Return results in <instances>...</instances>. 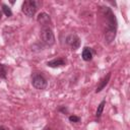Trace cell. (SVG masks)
Here are the masks:
<instances>
[{"instance_id": "obj_1", "label": "cell", "mask_w": 130, "mask_h": 130, "mask_svg": "<svg viewBox=\"0 0 130 130\" xmlns=\"http://www.w3.org/2000/svg\"><path fill=\"white\" fill-rule=\"evenodd\" d=\"M103 15L106 18V22H107V24H106L107 30L105 32V38L108 43H111L115 39L116 28H117V20H116L114 13L112 12V10L109 7H103Z\"/></svg>"}, {"instance_id": "obj_2", "label": "cell", "mask_w": 130, "mask_h": 130, "mask_svg": "<svg viewBox=\"0 0 130 130\" xmlns=\"http://www.w3.org/2000/svg\"><path fill=\"white\" fill-rule=\"evenodd\" d=\"M41 38L43 43L46 46H53L55 43V36L51 27L49 26H43L41 29Z\"/></svg>"}, {"instance_id": "obj_3", "label": "cell", "mask_w": 130, "mask_h": 130, "mask_svg": "<svg viewBox=\"0 0 130 130\" xmlns=\"http://www.w3.org/2000/svg\"><path fill=\"white\" fill-rule=\"evenodd\" d=\"M39 2L37 1H34V0H26L22 3V6H21V10L22 12L26 15V16H34L37 12V9H38V6H39Z\"/></svg>"}, {"instance_id": "obj_4", "label": "cell", "mask_w": 130, "mask_h": 130, "mask_svg": "<svg viewBox=\"0 0 130 130\" xmlns=\"http://www.w3.org/2000/svg\"><path fill=\"white\" fill-rule=\"evenodd\" d=\"M31 84L37 89H45L47 87V80L42 74L35 73L31 75Z\"/></svg>"}, {"instance_id": "obj_5", "label": "cell", "mask_w": 130, "mask_h": 130, "mask_svg": "<svg viewBox=\"0 0 130 130\" xmlns=\"http://www.w3.org/2000/svg\"><path fill=\"white\" fill-rule=\"evenodd\" d=\"M66 43L72 48V50H76L80 46V40H79L78 36L75 34H70L69 36H67Z\"/></svg>"}, {"instance_id": "obj_6", "label": "cell", "mask_w": 130, "mask_h": 130, "mask_svg": "<svg viewBox=\"0 0 130 130\" xmlns=\"http://www.w3.org/2000/svg\"><path fill=\"white\" fill-rule=\"evenodd\" d=\"M37 20L40 24H42V27L43 26H49L48 24L51 23V18H50V15L45 13V12H41L38 17H37Z\"/></svg>"}, {"instance_id": "obj_7", "label": "cell", "mask_w": 130, "mask_h": 130, "mask_svg": "<svg viewBox=\"0 0 130 130\" xmlns=\"http://www.w3.org/2000/svg\"><path fill=\"white\" fill-rule=\"evenodd\" d=\"M66 64V60L64 58H57V59H54V60H51L47 63V65L49 67H53V68H56V67H61V66H64Z\"/></svg>"}, {"instance_id": "obj_8", "label": "cell", "mask_w": 130, "mask_h": 130, "mask_svg": "<svg viewBox=\"0 0 130 130\" xmlns=\"http://www.w3.org/2000/svg\"><path fill=\"white\" fill-rule=\"evenodd\" d=\"M110 78H111V72H109L100 82H99V85L96 86V89H95V92H100L102 89H104V87L108 84V82L110 81Z\"/></svg>"}, {"instance_id": "obj_9", "label": "cell", "mask_w": 130, "mask_h": 130, "mask_svg": "<svg viewBox=\"0 0 130 130\" xmlns=\"http://www.w3.org/2000/svg\"><path fill=\"white\" fill-rule=\"evenodd\" d=\"M91 58H92V52H91V50L89 48L85 47L83 49V51H82V59L84 61H90Z\"/></svg>"}, {"instance_id": "obj_10", "label": "cell", "mask_w": 130, "mask_h": 130, "mask_svg": "<svg viewBox=\"0 0 130 130\" xmlns=\"http://www.w3.org/2000/svg\"><path fill=\"white\" fill-rule=\"evenodd\" d=\"M105 105H106V101H102L101 104L98 106V109H96V112H95V116L96 117H100L104 111V108H105Z\"/></svg>"}, {"instance_id": "obj_11", "label": "cell", "mask_w": 130, "mask_h": 130, "mask_svg": "<svg viewBox=\"0 0 130 130\" xmlns=\"http://www.w3.org/2000/svg\"><path fill=\"white\" fill-rule=\"evenodd\" d=\"M2 10H3V12H4V14L6 15V16H11L12 15V11H11V9L6 5V4H2Z\"/></svg>"}, {"instance_id": "obj_12", "label": "cell", "mask_w": 130, "mask_h": 130, "mask_svg": "<svg viewBox=\"0 0 130 130\" xmlns=\"http://www.w3.org/2000/svg\"><path fill=\"white\" fill-rule=\"evenodd\" d=\"M6 74H7V68L5 65L0 64V77L1 78H6Z\"/></svg>"}, {"instance_id": "obj_13", "label": "cell", "mask_w": 130, "mask_h": 130, "mask_svg": "<svg viewBox=\"0 0 130 130\" xmlns=\"http://www.w3.org/2000/svg\"><path fill=\"white\" fill-rule=\"evenodd\" d=\"M69 121L72 122V123H78L80 121V118L77 117V116H69Z\"/></svg>"}, {"instance_id": "obj_14", "label": "cell", "mask_w": 130, "mask_h": 130, "mask_svg": "<svg viewBox=\"0 0 130 130\" xmlns=\"http://www.w3.org/2000/svg\"><path fill=\"white\" fill-rule=\"evenodd\" d=\"M43 130H52V129H51L50 127H48V126H46V127H45V128H44Z\"/></svg>"}, {"instance_id": "obj_15", "label": "cell", "mask_w": 130, "mask_h": 130, "mask_svg": "<svg viewBox=\"0 0 130 130\" xmlns=\"http://www.w3.org/2000/svg\"><path fill=\"white\" fill-rule=\"evenodd\" d=\"M0 130H6V128L4 126H0Z\"/></svg>"}, {"instance_id": "obj_16", "label": "cell", "mask_w": 130, "mask_h": 130, "mask_svg": "<svg viewBox=\"0 0 130 130\" xmlns=\"http://www.w3.org/2000/svg\"><path fill=\"white\" fill-rule=\"evenodd\" d=\"M1 16H2V14H1V12H0V19H1Z\"/></svg>"}]
</instances>
